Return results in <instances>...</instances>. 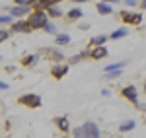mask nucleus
<instances>
[{"instance_id": "f8f14e48", "label": "nucleus", "mask_w": 146, "mask_h": 138, "mask_svg": "<svg viewBox=\"0 0 146 138\" xmlns=\"http://www.w3.org/2000/svg\"><path fill=\"white\" fill-rule=\"evenodd\" d=\"M98 12L100 14H111V6L109 4H103V2H98Z\"/></svg>"}, {"instance_id": "aec40b11", "label": "nucleus", "mask_w": 146, "mask_h": 138, "mask_svg": "<svg viewBox=\"0 0 146 138\" xmlns=\"http://www.w3.org/2000/svg\"><path fill=\"white\" fill-rule=\"evenodd\" d=\"M8 31H4V29H0V43H2V41H6V39H8Z\"/></svg>"}, {"instance_id": "1a4fd4ad", "label": "nucleus", "mask_w": 146, "mask_h": 138, "mask_svg": "<svg viewBox=\"0 0 146 138\" xmlns=\"http://www.w3.org/2000/svg\"><path fill=\"white\" fill-rule=\"evenodd\" d=\"M107 41V35H96V37H92V45H96V47H101V43H105Z\"/></svg>"}, {"instance_id": "0eeeda50", "label": "nucleus", "mask_w": 146, "mask_h": 138, "mask_svg": "<svg viewBox=\"0 0 146 138\" xmlns=\"http://www.w3.org/2000/svg\"><path fill=\"white\" fill-rule=\"evenodd\" d=\"M55 123H56V127L60 128L62 132H66L68 128H70V125H68V119H66V117H58V119H55Z\"/></svg>"}, {"instance_id": "a211bd4d", "label": "nucleus", "mask_w": 146, "mask_h": 138, "mask_svg": "<svg viewBox=\"0 0 146 138\" xmlns=\"http://www.w3.org/2000/svg\"><path fill=\"white\" fill-rule=\"evenodd\" d=\"M35 60H37V57H35V55H29V57L23 58V64H25V66H27V64H35Z\"/></svg>"}, {"instance_id": "20e7f679", "label": "nucleus", "mask_w": 146, "mask_h": 138, "mask_svg": "<svg viewBox=\"0 0 146 138\" xmlns=\"http://www.w3.org/2000/svg\"><path fill=\"white\" fill-rule=\"evenodd\" d=\"M121 93H123V95L129 99V101H131V103H138V92H136V88H133V86H127V88H125Z\"/></svg>"}, {"instance_id": "2eb2a0df", "label": "nucleus", "mask_w": 146, "mask_h": 138, "mask_svg": "<svg viewBox=\"0 0 146 138\" xmlns=\"http://www.w3.org/2000/svg\"><path fill=\"white\" fill-rule=\"evenodd\" d=\"M25 12H27V8H23V6H18V8H14L10 14H12V16H16V18H20V16H23Z\"/></svg>"}, {"instance_id": "423d86ee", "label": "nucleus", "mask_w": 146, "mask_h": 138, "mask_svg": "<svg viewBox=\"0 0 146 138\" xmlns=\"http://www.w3.org/2000/svg\"><path fill=\"white\" fill-rule=\"evenodd\" d=\"M90 57L94 58V60L105 58V57H107V49H105V47H96V49H94V51L90 53Z\"/></svg>"}, {"instance_id": "393cba45", "label": "nucleus", "mask_w": 146, "mask_h": 138, "mask_svg": "<svg viewBox=\"0 0 146 138\" xmlns=\"http://www.w3.org/2000/svg\"><path fill=\"white\" fill-rule=\"evenodd\" d=\"M144 90H146V84H144Z\"/></svg>"}, {"instance_id": "a878e982", "label": "nucleus", "mask_w": 146, "mask_h": 138, "mask_svg": "<svg viewBox=\"0 0 146 138\" xmlns=\"http://www.w3.org/2000/svg\"><path fill=\"white\" fill-rule=\"evenodd\" d=\"M0 58H2V57H0Z\"/></svg>"}, {"instance_id": "6ab92c4d", "label": "nucleus", "mask_w": 146, "mask_h": 138, "mask_svg": "<svg viewBox=\"0 0 146 138\" xmlns=\"http://www.w3.org/2000/svg\"><path fill=\"white\" fill-rule=\"evenodd\" d=\"M45 31H47V33H56V29H55V25H53V23H47V25H45Z\"/></svg>"}, {"instance_id": "f03ea898", "label": "nucleus", "mask_w": 146, "mask_h": 138, "mask_svg": "<svg viewBox=\"0 0 146 138\" xmlns=\"http://www.w3.org/2000/svg\"><path fill=\"white\" fill-rule=\"evenodd\" d=\"M27 25L33 27V29H37V27H45V25H47V14L43 10L33 12V14L27 18Z\"/></svg>"}, {"instance_id": "dca6fc26", "label": "nucleus", "mask_w": 146, "mask_h": 138, "mask_svg": "<svg viewBox=\"0 0 146 138\" xmlns=\"http://www.w3.org/2000/svg\"><path fill=\"white\" fill-rule=\"evenodd\" d=\"M14 31H29V25H27V23H23V22H20V23H16V25H14Z\"/></svg>"}, {"instance_id": "f257e3e1", "label": "nucleus", "mask_w": 146, "mask_h": 138, "mask_svg": "<svg viewBox=\"0 0 146 138\" xmlns=\"http://www.w3.org/2000/svg\"><path fill=\"white\" fill-rule=\"evenodd\" d=\"M74 138H100V128L88 121L82 127L74 128Z\"/></svg>"}, {"instance_id": "4be33fe9", "label": "nucleus", "mask_w": 146, "mask_h": 138, "mask_svg": "<svg viewBox=\"0 0 146 138\" xmlns=\"http://www.w3.org/2000/svg\"><path fill=\"white\" fill-rule=\"evenodd\" d=\"M80 60H82V55H76V57L70 58V62H72V64H74V62H80Z\"/></svg>"}, {"instance_id": "7ed1b4c3", "label": "nucleus", "mask_w": 146, "mask_h": 138, "mask_svg": "<svg viewBox=\"0 0 146 138\" xmlns=\"http://www.w3.org/2000/svg\"><path fill=\"white\" fill-rule=\"evenodd\" d=\"M20 103L27 105V107H39L41 105V97L35 95V93H27V95H22L20 97Z\"/></svg>"}, {"instance_id": "39448f33", "label": "nucleus", "mask_w": 146, "mask_h": 138, "mask_svg": "<svg viewBox=\"0 0 146 138\" xmlns=\"http://www.w3.org/2000/svg\"><path fill=\"white\" fill-rule=\"evenodd\" d=\"M123 22L127 23H140V20H142V16L140 14H129V12H123Z\"/></svg>"}, {"instance_id": "9d476101", "label": "nucleus", "mask_w": 146, "mask_h": 138, "mask_svg": "<svg viewBox=\"0 0 146 138\" xmlns=\"http://www.w3.org/2000/svg\"><path fill=\"white\" fill-rule=\"evenodd\" d=\"M45 8L49 10V14H51L53 18H58V16H62V12H60V8H56V6H51V4H45Z\"/></svg>"}, {"instance_id": "f3484780", "label": "nucleus", "mask_w": 146, "mask_h": 138, "mask_svg": "<svg viewBox=\"0 0 146 138\" xmlns=\"http://www.w3.org/2000/svg\"><path fill=\"white\" fill-rule=\"evenodd\" d=\"M127 33H129L127 29H117V31H113V33H111V37H113V39H121V37H125Z\"/></svg>"}, {"instance_id": "b1692460", "label": "nucleus", "mask_w": 146, "mask_h": 138, "mask_svg": "<svg viewBox=\"0 0 146 138\" xmlns=\"http://www.w3.org/2000/svg\"><path fill=\"white\" fill-rule=\"evenodd\" d=\"M142 8H144V10H146V2H142Z\"/></svg>"}, {"instance_id": "ddd939ff", "label": "nucleus", "mask_w": 146, "mask_h": 138, "mask_svg": "<svg viewBox=\"0 0 146 138\" xmlns=\"http://www.w3.org/2000/svg\"><path fill=\"white\" fill-rule=\"evenodd\" d=\"M56 43H58V45H68V43H70V37L64 35V33L56 35Z\"/></svg>"}, {"instance_id": "412c9836", "label": "nucleus", "mask_w": 146, "mask_h": 138, "mask_svg": "<svg viewBox=\"0 0 146 138\" xmlns=\"http://www.w3.org/2000/svg\"><path fill=\"white\" fill-rule=\"evenodd\" d=\"M12 20V16H0V23H8Z\"/></svg>"}, {"instance_id": "6e6552de", "label": "nucleus", "mask_w": 146, "mask_h": 138, "mask_svg": "<svg viewBox=\"0 0 146 138\" xmlns=\"http://www.w3.org/2000/svg\"><path fill=\"white\" fill-rule=\"evenodd\" d=\"M66 70H68V66H55V68H53V76H55V78H62V76L66 74Z\"/></svg>"}, {"instance_id": "5701e85b", "label": "nucleus", "mask_w": 146, "mask_h": 138, "mask_svg": "<svg viewBox=\"0 0 146 138\" xmlns=\"http://www.w3.org/2000/svg\"><path fill=\"white\" fill-rule=\"evenodd\" d=\"M0 90H8V84L6 82H0Z\"/></svg>"}, {"instance_id": "9b49d317", "label": "nucleus", "mask_w": 146, "mask_h": 138, "mask_svg": "<svg viewBox=\"0 0 146 138\" xmlns=\"http://www.w3.org/2000/svg\"><path fill=\"white\" fill-rule=\"evenodd\" d=\"M135 121H125V123H121V127H119V130H121V132H127V130H133V128H135Z\"/></svg>"}, {"instance_id": "4468645a", "label": "nucleus", "mask_w": 146, "mask_h": 138, "mask_svg": "<svg viewBox=\"0 0 146 138\" xmlns=\"http://www.w3.org/2000/svg\"><path fill=\"white\" fill-rule=\"evenodd\" d=\"M68 16H70V20H78V18H82V10L80 8H72L68 12Z\"/></svg>"}]
</instances>
